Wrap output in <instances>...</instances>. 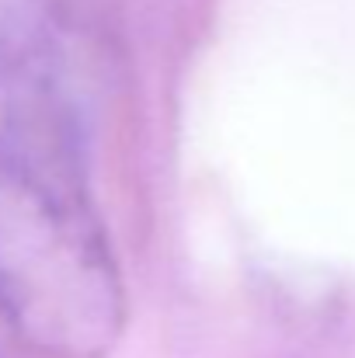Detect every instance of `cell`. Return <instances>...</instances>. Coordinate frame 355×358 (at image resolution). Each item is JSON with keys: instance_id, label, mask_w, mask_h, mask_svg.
Masks as SVG:
<instances>
[{"instance_id": "1", "label": "cell", "mask_w": 355, "mask_h": 358, "mask_svg": "<svg viewBox=\"0 0 355 358\" xmlns=\"http://www.w3.org/2000/svg\"><path fill=\"white\" fill-rule=\"evenodd\" d=\"M0 320L46 358H105L125 327L56 0H0Z\"/></svg>"}]
</instances>
